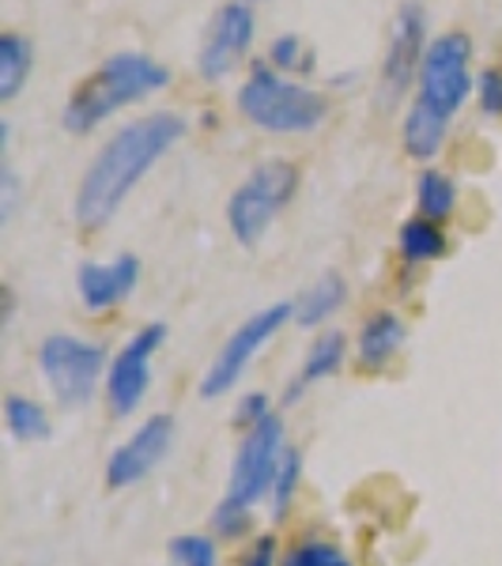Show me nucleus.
I'll return each instance as SVG.
<instances>
[{"instance_id": "f257e3e1", "label": "nucleus", "mask_w": 502, "mask_h": 566, "mask_svg": "<svg viewBox=\"0 0 502 566\" xmlns=\"http://www.w3.org/2000/svg\"><path fill=\"white\" fill-rule=\"evenodd\" d=\"M186 133V122L170 109H155L136 122L122 125L109 140L98 148L91 167L80 178L76 189V223L84 231H98L117 216L125 197L140 186L155 163L163 159Z\"/></svg>"}, {"instance_id": "f03ea898", "label": "nucleus", "mask_w": 502, "mask_h": 566, "mask_svg": "<svg viewBox=\"0 0 502 566\" xmlns=\"http://www.w3.org/2000/svg\"><path fill=\"white\" fill-rule=\"evenodd\" d=\"M167 84H170L167 65H159L148 53H136V50L109 53L103 65L72 91L61 122H65L69 133L84 136L91 129H98L114 109L140 103V98H148L151 91H163Z\"/></svg>"}, {"instance_id": "7ed1b4c3", "label": "nucleus", "mask_w": 502, "mask_h": 566, "mask_svg": "<svg viewBox=\"0 0 502 566\" xmlns=\"http://www.w3.org/2000/svg\"><path fill=\"white\" fill-rule=\"evenodd\" d=\"M239 109L264 133H314L325 122L328 103L322 91L276 76L272 65L253 61L250 80L239 91Z\"/></svg>"}, {"instance_id": "20e7f679", "label": "nucleus", "mask_w": 502, "mask_h": 566, "mask_svg": "<svg viewBox=\"0 0 502 566\" xmlns=\"http://www.w3.org/2000/svg\"><path fill=\"white\" fill-rule=\"evenodd\" d=\"M299 189V167L287 159H264L227 200V227L239 245H258L269 223L291 205Z\"/></svg>"}, {"instance_id": "39448f33", "label": "nucleus", "mask_w": 502, "mask_h": 566, "mask_svg": "<svg viewBox=\"0 0 502 566\" xmlns=\"http://www.w3.org/2000/svg\"><path fill=\"white\" fill-rule=\"evenodd\" d=\"M39 370L61 408H84L106 378V348L72 333H50L39 344Z\"/></svg>"}, {"instance_id": "423d86ee", "label": "nucleus", "mask_w": 502, "mask_h": 566, "mask_svg": "<svg viewBox=\"0 0 502 566\" xmlns=\"http://www.w3.org/2000/svg\"><path fill=\"white\" fill-rule=\"evenodd\" d=\"M469 61H472V39L464 31H446L427 45L423 53V65H419V76H416V103H423L427 109L442 114L450 122L458 109L469 103L472 80L469 72Z\"/></svg>"}, {"instance_id": "0eeeda50", "label": "nucleus", "mask_w": 502, "mask_h": 566, "mask_svg": "<svg viewBox=\"0 0 502 566\" xmlns=\"http://www.w3.org/2000/svg\"><path fill=\"white\" fill-rule=\"evenodd\" d=\"M291 322H295V303H272L258 310L253 317H245V322L227 336L219 355H212V363H208L205 378H200V397L205 400L227 397V392L242 381V374L250 370V363L258 359V352Z\"/></svg>"}, {"instance_id": "6e6552de", "label": "nucleus", "mask_w": 502, "mask_h": 566, "mask_svg": "<svg viewBox=\"0 0 502 566\" xmlns=\"http://www.w3.org/2000/svg\"><path fill=\"white\" fill-rule=\"evenodd\" d=\"M287 453V427L284 419L272 412L264 423H258L253 431L242 434L239 450L231 461V480H227V495L223 502L242 510H253L261 499H269V488L276 480V469Z\"/></svg>"}, {"instance_id": "1a4fd4ad", "label": "nucleus", "mask_w": 502, "mask_h": 566, "mask_svg": "<svg viewBox=\"0 0 502 566\" xmlns=\"http://www.w3.org/2000/svg\"><path fill=\"white\" fill-rule=\"evenodd\" d=\"M163 340H167V325L151 322V325L136 328L129 340L122 344V352L109 359L103 392H106V408L114 419L133 416L136 408L144 405V397H148V389H151V359H155V352L163 348Z\"/></svg>"}, {"instance_id": "9d476101", "label": "nucleus", "mask_w": 502, "mask_h": 566, "mask_svg": "<svg viewBox=\"0 0 502 566\" xmlns=\"http://www.w3.org/2000/svg\"><path fill=\"white\" fill-rule=\"evenodd\" d=\"M170 446H175V419H170L167 412L148 416L114 453H109L106 483L114 491H125V488L144 483L163 461H167Z\"/></svg>"}, {"instance_id": "9b49d317", "label": "nucleus", "mask_w": 502, "mask_h": 566, "mask_svg": "<svg viewBox=\"0 0 502 566\" xmlns=\"http://www.w3.org/2000/svg\"><path fill=\"white\" fill-rule=\"evenodd\" d=\"M253 8L245 0H227L223 8H216V15L208 20L205 42L197 53V72L205 80H223L239 69V61L250 53L253 45Z\"/></svg>"}, {"instance_id": "f8f14e48", "label": "nucleus", "mask_w": 502, "mask_h": 566, "mask_svg": "<svg viewBox=\"0 0 502 566\" xmlns=\"http://www.w3.org/2000/svg\"><path fill=\"white\" fill-rule=\"evenodd\" d=\"M423 34H427V12L416 0H405L394 15L389 27V45H386V61H381V103H397L400 95L412 84V76H419L423 65Z\"/></svg>"}, {"instance_id": "ddd939ff", "label": "nucleus", "mask_w": 502, "mask_h": 566, "mask_svg": "<svg viewBox=\"0 0 502 566\" xmlns=\"http://www.w3.org/2000/svg\"><path fill=\"white\" fill-rule=\"evenodd\" d=\"M140 283V261L133 253H122L114 261H84L76 272V291H80V303H84L87 314H106L117 303L136 291Z\"/></svg>"}, {"instance_id": "4468645a", "label": "nucleus", "mask_w": 502, "mask_h": 566, "mask_svg": "<svg viewBox=\"0 0 502 566\" xmlns=\"http://www.w3.org/2000/svg\"><path fill=\"white\" fill-rule=\"evenodd\" d=\"M405 340H408L405 317L394 314V310H378V314H370L359 325V336H355V367L363 374H381L400 355Z\"/></svg>"}, {"instance_id": "2eb2a0df", "label": "nucleus", "mask_w": 502, "mask_h": 566, "mask_svg": "<svg viewBox=\"0 0 502 566\" xmlns=\"http://www.w3.org/2000/svg\"><path fill=\"white\" fill-rule=\"evenodd\" d=\"M344 359H348V336H344L341 328H325V333L310 344V352L303 355V367H299V374L287 381L284 405H299V397H306L310 386H317V381L341 374Z\"/></svg>"}, {"instance_id": "dca6fc26", "label": "nucleus", "mask_w": 502, "mask_h": 566, "mask_svg": "<svg viewBox=\"0 0 502 566\" xmlns=\"http://www.w3.org/2000/svg\"><path fill=\"white\" fill-rule=\"evenodd\" d=\"M344 303H348V283H344L341 272H325V276H317L303 291V295H299V303H295V325L299 328L325 325L328 317H333Z\"/></svg>"}, {"instance_id": "f3484780", "label": "nucleus", "mask_w": 502, "mask_h": 566, "mask_svg": "<svg viewBox=\"0 0 502 566\" xmlns=\"http://www.w3.org/2000/svg\"><path fill=\"white\" fill-rule=\"evenodd\" d=\"M446 129H450V122H446L442 114L427 109L423 103H412V109L405 114V125H400V140H405V151L412 155V159L427 163L442 151Z\"/></svg>"}, {"instance_id": "a211bd4d", "label": "nucleus", "mask_w": 502, "mask_h": 566, "mask_svg": "<svg viewBox=\"0 0 502 566\" xmlns=\"http://www.w3.org/2000/svg\"><path fill=\"white\" fill-rule=\"evenodd\" d=\"M4 427H8V434L23 446H39L53 434L45 405L34 397H23V392H8L4 397Z\"/></svg>"}, {"instance_id": "6ab92c4d", "label": "nucleus", "mask_w": 502, "mask_h": 566, "mask_svg": "<svg viewBox=\"0 0 502 566\" xmlns=\"http://www.w3.org/2000/svg\"><path fill=\"white\" fill-rule=\"evenodd\" d=\"M397 250H400V258H405L408 269H423V264H431V261H438L446 253V234H442V227H438L435 219L416 216V219H408V223L400 227Z\"/></svg>"}, {"instance_id": "aec40b11", "label": "nucleus", "mask_w": 502, "mask_h": 566, "mask_svg": "<svg viewBox=\"0 0 502 566\" xmlns=\"http://www.w3.org/2000/svg\"><path fill=\"white\" fill-rule=\"evenodd\" d=\"M31 65H34L31 42L15 31L0 34V103H12L20 95L27 76H31Z\"/></svg>"}, {"instance_id": "412c9836", "label": "nucleus", "mask_w": 502, "mask_h": 566, "mask_svg": "<svg viewBox=\"0 0 502 566\" xmlns=\"http://www.w3.org/2000/svg\"><path fill=\"white\" fill-rule=\"evenodd\" d=\"M416 205H419V216H423V219L442 223V219L453 216V208H458V186H453V178L446 175V170H435V167L419 170Z\"/></svg>"}, {"instance_id": "4be33fe9", "label": "nucleus", "mask_w": 502, "mask_h": 566, "mask_svg": "<svg viewBox=\"0 0 502 566\" xmlns=\"http://www.w3.org/2000/svg\"><path fill=\"white\" fill-rule=\"evenodd\" d=\"M299 488H303V453H299L295 446H287L284 461H280V469H276V480H272V488H269V510L276 525L291 514V506H295V499H299Z\"/></svg>"}, {"instance_id": "5701e85b", "label": "nucleus", "mask_w": 502, "mask_h": 566, "mask_svg": "<svg viewBox=\"0 0 502 566\" xmlns=\"http://www.w3.org/2000/svg\"><path fill=\"white\" fill-rule=\"evenodd\" d=\"M280 566H355V559L333 541H299L287 547Z\"/></svg>"}, {"instance_id": "b1692460", "label": "nucleus", "mask_w": 502, "mask_h": 566, "mask_svg": "<svg viewBox=\"0 0 502 566\" xmlns=\"http://www.w3.org/2000/svg\"><path fill=\"white\" fill-rule=\"evenodd\" d=\"M170 559L175 566H219V547L212 536L186 533L170 541Z\"/></svg>"}, {"instance_id": "393cba45", "label": "nucleus", "mask_w": 502, "mask_h": 566, "mask_svg": "<svg viewBox=\"0 0 502 566\" xmlns=\"http://www.w3.org/2000/svg\"><path fill=\"white\" fill-rule=\"evenodd\" d=\"M269 65L295 72V69L314 65V57L306 53V45H303L299 34H280V39H272V45H269Z\"/></svg>"}, {"instance_id": "a878e982", "label": "nucleus", "mask_w": 502, "mask_h": 566, "mask_svg": "<svg viewBox=\"0 0 502 566\" xmlns=\"http://www.w3.org/2000/svg\"><path fill=\"white\" fill-rule=\"evenodd\" d=\"M250 522H253V510L231 506V502H223V499H219V506L212 510V533L219 541H239V536L250 533Z\"/></svg>"}, {"instance_id": "bb28decb", "label": "nucleus", "mask_w": 502, "mask_h": 566, "mask_svg": "<svg viewBox=\"0 0 502 566\" xmlns=\"http://www.w3.org/2000/svg\"><path fill=\"white\" fill-rule=\"evenodd\" d=\"M269 416H272V400H269V392H261V389L242 392L239 405H234V427H239L242 434L253 431L258 423H264Z\"/></svg>"}, {"instance_id": "cd10ccee", "label": "nucleus", "mask_w": 502, "mask_h": 566, "mask_svg": "<svg viewBox=\"0 0 502 566\" xmlns=\"http://www.w3.org/2000/svg\"><path fill=\"white\" fill-rule=\"evenodd\" d=\"M477 98H480V114H488V117L502 114V69H483L480 72Z\"/></svg>"}, {"instance_id": "c85d7f7f", "label": "nucleus", "mask_w": 502, "mask_h": 566, "mask_svg": "<svg viewBox=\"0 0 502 566\" xmlns=\"http://www.w3.org/2000/svg\"><path fill=\"white\" fill-rule=\"evenodd\" d=\"M234 566H280V544H276V536H258L250 547L242 552V559L234 563Z\"/></svg>"}, {"instance_id": "c756f323", "label": "nucleus", "mask_w": 502, "mask_h": 566, "mask_svg": "<svg viewBox=\"0 0 502 566\" xmlns=\"http://www.w3.org/2000/svg\"><path fill=\"white\" fill-rule=\"evenodd\" d=\"M15 193H20V186H15V175L12 167L0 170V223H8L15 212Z\"/></svg>"}, {"instance_id": "7c9ffc66", "label": "nucleus", "mask_w": 502, "mask_h": 566, "mask_svg": "<svg viewBox=\"0 0 502 566\" xmlns=\"http://www.w3.org/2000/svg\"><path fill=\"white\" fill-rule=\"evenodd\" d=\"M245 4H250V0H245Z\"/></svg>"}]
</instances>
